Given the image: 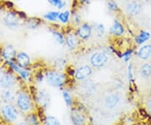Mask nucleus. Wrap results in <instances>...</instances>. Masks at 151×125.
Returning <instances> with one entry per match:
<instances>
[{
	"label": "nucleus",
	"mask_w": 151,
	"mask_h": 125,
	"mask_svg": "<svg viewBox=\"0 0 151 125\" xmlns=\"http://www.w3.org/2000/svg\"><path fill=\"white\" fill-rule=\"evenodd\" d=\"M45 79L50 87L60 88L64 87L66 82V75L58 70H49L45 73Z\"/></svg>",
	"instance_id": "f257e3e1"
},
{
	"label": "nucleus",
	"mask_w": 151,
	"mask_h": 125,
	"mask_svg": "<svg viewBox=\"0 0 151 125\" xmlns=\"http://www.w3.org/2000/svg\"><path fill=\"white\" fill-rule=\"evenodd\" d=\"M110 61L109 53L107 50H97L91 54L89 57L90 65L94 69H102Z\"/></svg>",
	"instance_id": "f03ea898"
},
{
	"label": "nucleus",
	"mask_w": 151,
	"mask_h": 125,
	"mask_svg": "<svg viewBox=\"0 0 151 125\" xmlns=\"http://www.w3.org/2000/svg\"><path fill=\"white\" fill-rule=\"evenodd\" d=\"M3 25L10 30H17L22 25V19L17 11L9 10L2 19Z\"/></svg>",
	"instance_id": "7ed1b4c3"
},
{
	"label": "nucleus",
	"mask_w": 151,
	"mask_h": 125,
	"mask_svg": "<svg viewBox=\"0 0 151 125\" xmlns=\"http://www.w3.org/2000/svg\"><path fill=\"white\" fill-rule=\"evenodd\" d=\"M75 32L81 41H88L93 34V27L88 22H82L79 26L75 28Z\"/></svg>",
	"instance_id": "20e7f679"
},
{
	"label": "nucleus",
	"mask_w": 151,
	"mask_h": 125,
	"mask_svg": "<svg viewBox=\"0 0 151 125\" xmlns=\"http://www.w3.org/2000/svg\"><path fill=\"white\" fill-rule=\"evenodd\" d=\"M17 108L21 112L27 113L32 108V99L25 92H19L16 97Z\"/></svg>",
	"instance_id": "39448f33"
},
{
	"label": "nucleus",
	"mask_w": 151,
	"mask_h": 125,
	"mask_svg": "<svg viewBox=\"0 0 151 125\" xmlns=\"http://www.w3.org/2000/svg\"><path fill=\"white\" fill-rule=\"evenodd\" d=\"M5 63L12 71L16 72L24 82H28V80H29L31 76V71L28 68L21 67L20 65L17 64L16 61H13V60H7L5 61Z\"/></svg>",
	"instance_id": "423d86ee"
},
{
	"label": "nucleus",
	"mask_w": 151,
	"mask_h": 125,
	"mask_svg": "<svg viewBox=\"0 0 151 125\" xmlns=\"http://www.w3.org/2000/svg\"><path fill=\"white\" fill-rule=\"evenodd\" d=\"M93 73L92 67L90 65H81L75 69L74 78L78 82H83L89 79Z\"/></svg>",
	"instance_id": "0eeeda50"
},
{
	"label": "nucleus",
	"mask_w": 151,
	"mask_h": 125,
	"mask_svg": "<svg viewBox=\"0 0 151 125\" xmlns=\"http://www.w3.org/2000/svg\"><path fill=\"white\" fill-rule=\"evenodd\" d=\"M80 40L74 30H69L65 34V45L70 51H74L79 47Z\"/></svg>",
	"instance_id": "6e6552de"
},
{
	"label": "nucleus",
	"mask_w": 151,
	"mask_h": 125,
	"mask_svg": "<svg viewBox=\"0 0 151 125\" xmlns=\"http://www.w3.org/2000/svg\"><path fill=\"white\" fill-rule=\"evenodd\" d=\"M1 114L6 121L13 123L16 121L19 117V112L11 103H7L1 108Z\"/></svg>",
	"instance_id": "1a4fd4ad"
},
{
	"label": "nucleus",
	"mask_w": 151,
	"mask_h": 125,
	"mask_svg": "<svg viewBox=\"0 0 151 125\" xmlns=\"http://www.w3.org/2000/svg\"><path fill=\"white\" fill-rule=\"evenodd\" d=\"M16 84V77L12 72H3L0 76V87L2 89H10Z\"/></svg>",
	"instance_id": "9d476101"
},
{
	"label": "nucleus",
	"mask_w": 151,
	"mask_h": 125,
	"mask_svg": "<svg viewBox=\"0 0 151 125\" xmlns=\"http://www.w3.org/2000/svg\"><path fill=\"white\" fill-rule=\"evenodd\" d=\"M124 32H125V29H124V24H122V22L119 20L118 19H115L112 23L111 27L109 28L108 34L112 37L119 38L124 35Z\"/></svg>",
	"instance_id": "9b49d317"
},
{
	"label": "nucleus",
	"mask_w": 151,
	"mask_h": 125,
	"mask_svg": "<svg viewBox=\"0 0 151 125\" xmlns=\"http://www.w3.org/2000/svg\"><path fill=\"white\" fill-rule=\"evenodd\" d=\"M17 53H18V51L14 48V46L11 44H9V45H6L5 46H4L1 49L0 55L2 57V59L4 60V61H7V60L15 61Z\"/></svg>",
	"instance_id": "f8f14e48"
},
{
	"label": "nucleus",
	"mask_w": 151,
	"mask_h": 125,
	"mask_svg": "<svg viewBox=\"0 0 151 125\" xmlns=\"http://www.w3.org/2000/svg\"><path fill=\"white\" fill-rule=\"evenodd\" d=\"M15 61L18 65L24 68H28L29 66L31 65V63H32L30 56L24 51H19L17 53Z\"/></svg>",
	"instance_id": "ddd939ff"
},
{
	"label": "nucleus",
	"mask_w": 151,
	"mask_h": 125,
	"mask_svg": "<svg viewBox=\"0 0 151 125\" xmlns=\"http://www.w3.org/2000/svg\"><path fill=\"white\" fill-rule=\"evenodd\" d=\"M142 9H143V6L141 3L136 0L131 1L126 5V12L129 15L131 16H136L139 14Z\"/></svg>",
	"instance_id": "4468645a"
},
{
	"label": "nucleus",
	"mask_w": 151,
	"mask_h": 125,
	"mask_svg": "<svg viewBox=\"0 0 151 125\" xmlns=\"http://www.w3.org/2000/svg\"><path fill=\"white\" fill-rule=\"evenodd\" d=\"M121 101V97L119 93H110L104 99L105 107L109 109L116 108Z\"/></svg>",
	"instance_id": "2eb2a0df"
},
{
	"label": "nucleus",
	"mask_w": 151,
	"mask_h": 125,
	"mask_svg": "<svg viewBox=\"0 0 151 125\" xmlns=\"http://www.w3.org/2000/svg\"><path fill=\"white\" fill-rule=\"evenodd\" d=\"M23 24L24 27L29 29V30H35L40 28V26L42 24V20L39 18L35 17H28L26 19L23 21Z\"/></svg>",
	"instance_id": "dca6fc26"
},
{
	"label": "nucleus",
	"mask_w": 151,
	"mask_h": 125,
	"mask_svg": "<svg viewBox=\"0 0 151 125\" xmlns=\"http://www.w3.org/2000/svg\"><path fill=\"white\" fill-rule=\"evenodd\" d=\"M70 119L73 125H84L86 124L85 116L76 110H72L70 112Z\"/></svg>",
	"instance_id": "f3484780"
},
{
	"label": "nucleus",
	"mask_w": 151,
	"mask_h": 125,
	"mask_svg": "<svg viewBox=\"0 0 151 125\" xmlns=\"http://www.w3.org/2000/svg\"><path fill=\"white\" fill-rule=\"evenodd\" d=\"M36 100L39 103L45 108H46L50 103V95L45 90H40L36 93Z\"/></svg>",
	"instance_id": "a211bd4d"
},
{
	"label": "nucleus",
	"mask_w": 151,
	"mask_h": 125,
	"mask_svg": "<svg viewBox=\"0 0 151 125\" xmlns=\"http://www.w3.org/2000/svg\"><path fill=\"white\" fill-rule=\"evenodd\" d=\"M137 56L143 60H148L151 56V44L142 45L137 52Z\"/></svg>",
	"instance_id": "6ab92c4d"
},
{
	"label": "nucleus",
	"mask_w": 151,
	"mask_h": 125,
	"mask_svg": "<svg viewBox=\"0 0 151 125\" xmlns=\"http://www.w3.org/2000/svg\"><path fill=\"white\" fill-rule=\"evenodd\" d=\"M50 32L53 36L55 41L60 45H65V34L55 28H50Z\"/></svg>",
	"instance_id": "aec40b11"
},
{
	"label": "nucleus",
	"mask_w": 151,
	"mask_h": 125,
	"mask_svg": "<svg viewBox=\"0 0 151 125\" xmlns=\"http://www.w3.org/2000/svg\"><path fill=\"white\" fill-rule=\"evenodd\" d=\"M93 27V34L97 38H103L106 34V27L103 23H95L92 24Z\"/></svg>",
	"instance_id": "412c9836"
},
{
	"label": "nucleus",
	"mask_w": 151,
	"mask_h": 125,
	"mask_svg": "<svg viewBox=\"0 0 151 125\" xmlns=\"http://www.w3.org/2000/svg\"><path fill=\"white\" fill-rule=\"evenodd\" d=\"M60 12L58 10H50L43 14L44 20L49 23H57Z\"/></svg>",
	"instance_id": "4be33fe9"
},
{
	"label": "nucleus",
	"mask_w": 151,
	"mask_h": 125,
	"mask_svg": "<svg viewBox=\"0 0 151 125\" xmlns=\"http://www.w3.org/2000/svg\"><path fill=\"white\" fill-rule=\"evenodd\" d=\"M150 38V33L148 32V31H145V30H142V31H140L136 35V37L134 39L135 43L137 44V45H143V44L147 42Z\"/></svg>",
	"instance_id": "5701e85b"
},
{
	"label": "nucleus",
	"mask_w": 151,
	"mask_h": 125,
	"mask_svg": "<svg viewBox=\"0 0 151 125\" xmlns=\"http://www.w3.org/2000/svg\"><path fill=\"white\" fill-rule=\"evenodd\" d=\"M70 16H71V11L62 10L61 12H60L58 22H60V24L62 25H66V24H70Z\"/></svg>",
	"instance_id": "b1692460"
},
{
	"label": "nucleus",
	"mask_w": 151,
	"mask_h": 125,
	"mask_svg": "<svg viewBox=\"0 0 151 125\" xmlns=\"http://www.w3.org/2000/svg\"><path fill=\"white\" fill-rule=\"evenodd\" d=\"M1 98L6 103H12L15 100V97L10 89H3L1 92Z\"/></svg>",
	"instance_id": "393cba45"
},
{
	"label": "nucleus",
	"mask_w": 151,
	"mask_h": 125,
	"mask_svg": "<svg viewBox=\"0 0 151 125\" xmlns=\"http://www.w3.org/2000/svg\"><path fill=\"white\" fill-rule=\"evenodd\" d=\"M81 23H82V18H81V14L76 10L71 12L70 24H71L72 27L76 28L77 26H79Z\"/></svg>",
	"instance_id": "a878e982"
},
{
	"label": "nucleus",
	"mask_w": 151,
	"mask_h": 125,
	"mask_svg": "<svg viewBox=\"0 0 151 125\" xmlns=\"http://www.w3.org/2000/svg\"><path fill=\"white\" fill-rule=\"evenodd\" d=\"M139 74L144 78H150L151 76V63H145L141 65Z\"/></svg>",
	"instance_id": "bb28decb"
},
{
	"label": "nucleus",
	"mask_w": 151,
	"mask_h": 125,
	"mask_svg": "<svg viewBox=\"0 0 151 125\" xmlns=\"http://www.w3.org/2000/svg\"><path fill=\"white\" fill-rule=\"evenodd\" d=\"M47 1L51 5L55 7L58 10L64 9L66 6V1L65 0H47Z\"/></svg>",
	"instance_id": "cd10ccee"
},
{
	"label": "nucleus",
	"mask_w": 151,
	"mask_h": 125,
	"mask_svg": "<svg viewBox=\"0 0 151 125\" xmlns=\"http://www.w3.org/2000/svg\"><path fill=\"white\" fill-rule=\"evenodd\" d=\"M55 70H58V71H61L65 68L67 64V61L64 58H59V59H56L55 60Z\"/></svg>",
	"instance_id": "c85d7f7f"
},
{
	"label": "nucleus",
	"mask_w": 151,
	"mask_h": 125,
	"mask_svg": "<svg viewBox=\"0 0 151 125\" xmlns=\"http://www.w3.org/2000/svg\"><path fill=\"white\" fill-rule=\"evenodd\" d=\"M107 7H108V10L113 12V13H118L119 11V4L114 0H108L107 1Z\"/></svg>",
	"instance_id": "c756f323"
},
{
	"label": "nucleus",
	"mask_w": 151,
	"mask_h": 125,
	"mask_svg": "<svg viewBox=\"0 0 151 125\" xmlns=\"http://www.w3.org/2000/svg\"><path fill=\"white\" fill-rule=\"evenodd\" d=\"M62 97H63V99H64V102H65V105L67 107H70L72 105V103H73V99H72V97H71L70 93L68 91L64 90L62 92Z\"/></svg>",
	"instance_id": "7c9ffc66"
},
{
	"label": "nucleus",
	"mask_w": 151,
	"mask_h": 125,
	"mask_svg": "<svg viewBox=\"0 0 151 125\" xmlns=\"http://www.w3.org/2000/svg\"><path fill=\"white\" fill-rule=\"evenodd\" d=\"M45 125H60V123L57 118L49 115L45 119Z\"/></svg>",
	"instance_id": "2f4dec72"
},
{
	"label": "nucleus",
	"mask_w": 151,
	"mask_h": 125,
	"mask_svg": "<svg viewBox=\"0 0 151 125\" xmlns=\"http://www.w3.org/2000/svg\"><path fill=\"white\" fill-rule=\"evenodd\" d=\"M133 54H134V50L132 49H128L127 50H125L124 53H122L121 58L123 59L124 62H129Z\"/></svg>",
	"instance_id": "473e14b6"
},
{
	"label": "nucleus",
	"mask_w": 151,
	"mask_h": 125,
	"mask_svg": "<svg viewBox=\"0 0 151 125\" xmlns=\"http://www.w3.org/2000/svg\"><path fill=\"white\" fill-rule=\"evenodd\" d=\"M28 122L30 125H39L37 115L35 114H30L29 115H28Z\"/></svg>",
	"instance_id": "72a5a7b5"
},
{
	"label": "nucleus",
	"mask_w": 151,
	"mask_h": 125,
	"mask_svg": "<svg viewBox=\"0 0 151 125\" xmlns=\"http://www.w3.org/2000/svg\"><path fill=\"white\" fill-rule=\"evenodd\" d=\"M133 65L129 63L128 65V79L129 82H134V74H133Z\"/></svg>",
	"instance_id": "f704fd0d"
},
{
	"label": "nucleus",
	"mask_w": 151,
	"mask_h": 125,
	"mask_svg": "<svg viewBox=\"0 0 151 125\" xmlns=\"http://www.w3.org/2000/svg\"><path fill=\"white\" fill-rule=\"evenodd\" d=\"M35 80H36V82H43L44 78H45V75L42 74L41 72H39V73H37V74L35 75Z\"/></svg>",
	"instance_id": "c9c22d12"
},
{
	"label": "nucleus",
	"mask_w": 151,
	"mask_h": 125,
	"mask_svg": "<svg viewBox=\"0 0 151 125\" xmlns=\"http://www.w3.org/2000/svg\"><path fill=\"white\" fill-rule=\"evenodd\" d=\"M80 5H87V4H89L91 2H92V0H76Z\"/></svg>",
	"instance_id": "e433bc0d"
},
{
	"label": "nucleus",
	"mask_w": 151,
	"mask_h": 125,
	"mask_svg": "<svg viewBox=\"0 0 151 125\" xmlns=\"http://www.w3.org/2000/svg\"><path fill=\"white\" fill-rule=\"evenodd\" d=\"M17 125H29L26 123H24V122H20V123H19Z\"/></svg>",
	"instance_id": "4c0bfd02"
},
{
	"label": "nucleus",
	"mask_w": 151,
	"mask_h": 125,
	"mask_svg": "<svg viewBox=\"0 0 151 125\" xmlns=\"http://www.w3.org/2000/svg\"><path fill=\"white\" fill-rule=\"evenodd\" d=\"M149 107H150V108L151 109V99L149 100Z\"/></svg>",
	"instance_id": "58836bf2"
},
{
	"label": "nucleus",
	"mask_w": 151,
	"mask_h": 125,
	"mask_svg": "<svg viewBox=\"0 0 151 125\" xmlns=\"http://www.w3.org/2000/svg\"><path fill=\"white\" fill-rule=\"evenodd\" d=\"M15 1H18V2H20V1H23V0H15Z\"/></svg>",
	"instance_id": "ea45409f"
},
{
	"label": "nucleus",
	"mask_w": 151,
	"mask_h": 125,
	"mask_svg": "<svg viewBox=\"0 0 151 125\" xmlns=\"http://www.w3.org/2000/svg\"><path fill=\"white\" fill-rule=\"evenodd\" d=\"M65 1H66V0H65Z\"/></svg>",
	"instance_id": "a19ab883"
},
{
	"label": "nucleus",
	"mask_w": 151,
	"mask_h": 125,
	"mask_svg": "<svg viewBox=\"0 0 151 125\" xmlns=\"http://www.w3.org/2000/svg\"><path fill=\"white\" fill-rule=\"evenodd\" d=\"M107 1H108V0H107Z\"/></svg>",
	"instance_id": "79ce46f5"
}]
</instances>
